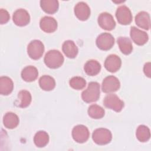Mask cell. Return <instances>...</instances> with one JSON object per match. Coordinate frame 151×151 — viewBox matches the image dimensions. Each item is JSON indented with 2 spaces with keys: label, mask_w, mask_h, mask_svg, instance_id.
Listing matches in <instances>:
<instances>
[{
  "label": "cell",
  "mask_w": 151,
  "mask_h": 151,
  "mask_svg": "<svg viewBox=\"0 0 151 151\" xmlns=\"http://www.w3.org/2000/svg\"><path fill=\"white\" fill-rule=\"evenodd\" d=\"M117 44L122 52L125 55L130 54L133 50V45L130 39L126 37H120L117 39Z\"/></svg>",
  "instance_id": "obj_24"
},
{
  "label": "cell",
  "mask_w": 151,
  "mask_h": 151,
  "mask_svg": "<svg viewBox=\"0 0 151 151\" xmlns=\"http://www.w3.org/2000/svg\"><path fill=\"white\" fill-rule=\"evenodd\" d=\"M101 70L100 64L96 60H90L87 61L84 66L85 73L90 76H94L99 74Z\"/></svg>",
  "instance_id": "obj_21"
},
{
  "label": "cell",
  "mask_w": 151,
  "mask_h": 151,
  "mask_svg": "<svg viewBox=\"0 0 151 151\" xmlns=\"http://www.w3.org/2000/svg\"><path fill=\"white\" fill-rule=\"evenodd\" d=\"M14 24L19 27H24L28 25L30 21V16L28 11L24 9L16 10L12 16Z\"/></svg>",
  "instance_id": "obj_11"
},
{
  "label": "cell",
  "mask_w": 151,
  "mask_h": 151,
  "mask_svg": "<svg viewBox=\"0 0 151 151\" xmlns=\"http://www.w3.org/2000/svg\"><path fill=\"white\" fill-rule=\"evenodd\" d=\"M10 16L8 12L4 9H0V23L1 24H6L9 19Z\"/></svg>",
  "instance_id": "obj_30"
},
{
  "label": "cell",
  "mask_w": 151,
  "mask_h": 151,
  "mask_svg": "<svg viewBox=\"0 0 151 151\" xmlns=\"http://www.w3.org/2000/svg\"><path fill=\"white\" fill-rule=\"evenodd\" d=\"M121 65V59L116 54L109 55L104 61V67L106 69L111 73H115L118 71L120 69Z\"/></svg>",
  "instance_id": "obj_13"
},
{
  "label": "cell",
  "mask_w": 151,
  "mask_h": 151,
  "mask_svg": "<svg viewBox=\"0 0 151 151\" xmlns=\"http://www.w3.org/2000/svg\"><path fill=\"white\" fill-rule=\"evenodd\" d=\"M120 87V83L119 79L113 76H109L103 80L101 89L104 93H109L116 91Z\"/></svg>",
  "instance_id": "obj_8"
},
{
  "label": "cell",
  "mask_w": 151,
  "mask_h": 151,
  "mask_svg": "<svg viewBox=\"0 0 151 151\" xmlns=\"http://www.w3.org/2000/svg\"><path fill=\"white\" fill-rule=\"evenodd\" d=\"M39 85L40 87L45 91H51L55 87V81L53 77L44 75L40 77L39 80Z\"/></svg>",
  "instance_id": "obj_25"
},
{
  "label": "cell",
  "mask_w": 151,
  "mask_h": 151,
  "mask_svg": "<svg viewBox=\"0 0 151 151\" xmlns=\"http://www.w3.org/2000/svg\"><path fill=\"white\" fill-rule=\"evenodd\" d=\"M104 109L97 104H92L88 109V114L93 119H101L104 116Z\"/></svg>",
  "instance_id": "obj_28"
},
{
  "label": "cell",
  "mask_w": 151,
  "mask_h": 151,
  "mask_svg": "<svg viewBox=\"0 0 151 151\" xmlns=\"http://www.w3.org/2000/svg\"><path fill=\"white\" fill-rule=\"evenodd\" d=\"M38 76V71L36 67L29 65L25 67L21 72L22 78L27 82H31L35 80Z\"/></svg>",
  "instance_id": "obj_19"
},
{
  "label": "cell",
  "mask_w": 151,
  "mask_h": 151,
  "mask_svg": "<svg viewBox=\"0 0 151 151\" xmlns=\"http://www.w3.org/2000/svg\"><path fill=\"white\" fill-rule=\"evenodd\" d=\"M14 83L12 80L8 77L2 76L0 78V94L8 95L12 91Z\"/></svg>",
  "instance_id": "obj_20"
},
{
  "label": "cell",
  "mask_w": 151,
  "mask_h": 151,
  "mask_svg": "<svg viewBox=\"0 0 151 151\" xmlns=\"http://www.w3.org/2000/svg\"><path fill=\"white\" fill-rule=\"evenodd\" d=\"M34 142L37 147H44L49 142V136L45 131H39L35 133L34 137Z\"/></svg>",
  "instance_id": "obj_26"
},
{
  "label": "cell",
  "mask_w": 151,
  "mask_h": 151,
  "mask_svg": "<svg viewBox=\"0 0 151 151\" xmlns=\"http://www.w3.org/2000/svg\"><path fill=\"white\" fill-rule=\"evenodd\" d=\"M44 51L42 42L38 40L31 41L27 47V52L29 57L33 60L40 59Z\"/></svg>",
  "instance_id": "obj_4"
},
{
  "label": "cell",
  "mask_w": 151,
  "mask_h": 151,
  "mask_svg": "<svg viewBox=\"0 0 151 151\" xmlns=\"http://www.w3.org/2000/svg\"><path fill=\"white\" fill-rule=\"evenodd\" d=\"M116 17L118 22L122 25H128L132 21V12L126 5H122L117 9Z\"/></svg>",
  "instance_id": "obj_9"
},
{
  "label": "cell",
  "mask_w": 151,
  "mask_h": 151,
  "mask_svg": "<svg viewBox=\"0 0 151 151\" xmlns=\"http://www.w3.org/2000/svg\"><path fill=\"white\" fill-rule=\"evenodd\" d=\"M103 104L106 107L116 112L121 111L124 107V102L114 94H109L106 96L103 100Z\"/></svg>",
  "instance_id": "obj_5"
},
{
  "label": "cell",
  "mask_w": 151,
  "mask_h": 151,
  "mask_svg": "<svg viewBox=\"0 0 151 151\" xmlns=\"http://www.w3.org/2000/svg\"><path fill=\"white\" fill-rule=\"evenodd\" d=\"M31 95L27 90H21L18 94V99L15 102V105L21 108L28 107L31 102Z\"/></svg>",
  "instance_id": "obj_17"
},
{
  "label": "cell",
  "mask_w": 151,
  "mask_h": 151,
  "mask_svg": "<svg viewBox=\"0 0 151 151\" xmlns=\"http://www.w3.org/2000/svg\"><path fill=\"white\" fill-rule=\"evenodd\" d=\"M135 22L140 28L149 30L150 28V19L149 13L145 11L139 12L135 17Z\"/></svg>",
  "instance_id": "obj_16"
},
{
  "label": "cell",
  "mask_w": 151,
  "mask_h": 151,
  "mask_svg": "<svg viewBox=\"0 0 151 151\" xmlns=\"http://www.w3.org/2000/svg\"><path fill=\"white\" fill-rule=\"evenodd\" d=\"M114 44V38L109 33L104 32L100 34L96 39V45L101 50L107 51L111 48Z\"/></svg>",
  "instance_id": "obj_7"
},
{
  "label": "cell",
  "mask_w": 151,
  "mask_h": 151,
  "mask_svg": "<svg viewBox=\"0 0 151 151\" xmlns=\"http://www.w3.org/2000/svg\"><path fill=\"white\" fill-rule=\"evenodd\" d=\"M64 57L63 54L56 50H52L48 51L44 57V63L45 65L50 68L55 69L59 68L64 63Z\"/></svg>",
  "instance_id": "obj_2"
},
{
  "label": "cell",
  "mask_w": 151,
  "mask_h": 151,
  "mask_svg": "<svg viewBox=\"0 0 151 151\" xmlns=\"http://www.w3.org/2000/svg\"><path fill=\"white\" fill-rule=\"evenodd\" d=\"M19 122V120L18 116L12 112L6 113L3 118L4 126L9 129L15 128L18 125Z\"/></svg>",
  "instance_id": "obj_23"
},
{
  "label": "cell",
  "mask_w": 151,
  "mask_h": 151,
  "mask_svg": "<svg viewBox=\"0 0 151 151\" xmlns=\"http://www.w3.org/2000/svg\"><path fill=\"white\" fill-rule=\"evenodd\" d=\"M90 133L88 128L83 124L77 125L72 130L73 138L77 143L86 142L88 139Z\"/></svg>",
  "instance_id": "obj_6"
},
{
  "label": "cell",
  "mask_w": 151,
  "mask_h": 151,
  "mask_svg": "<svg viewBox=\"0 0 151 151\" xmlns=\"http://www.w3.org/2000/svg\"><path fill=\"white\" fill-rule=\"evenodd\" d=\"M130 35L133 42L138 45H143L145 44L148 40L147 34L135 27H132L130 31Z\"/></svg>",
  "instance_id": "obj_12"
},
{
  "label": "cell",
  "mask_w": 151,
  "mask_h": 151,
  "mask_svg": "<svg viewBox=\"0 0 151 151\" xmlns=\"http://www.w3.org/2000/svg\"><path fill=\"white\" fill-rule=\"evenodd\" d=\"M136 136L139 141L146 142L148 141L150 137V129L145 125H140L136 129Z\"/></svg>",
  "instance_id": "obj_27"
},
{
  "label": "cell",
  "mask_w": 151,
  "mask_h": 151,
  "mask_svg": "<svg viewBox=\"0 0 151 151\" xmlns=\"http://www.w3.org/2000/svg\"><path fill=\"white\" fill-rule=\"evenodd\" d=\"M98 24L103 29L113 30L116 27V22L113 16L108 12H102L98 17Z\"/></svg>",
  "instance_id": "obj_10"
},
{
  "label": "cell",
  "mask_w": 151,
  "mask_h": 151,
  "mask_svg": "<svg viewBox=\"0 0 151 151\" xmlns=\"http://www.w3.org/2000/svg\"><path fill=\"white\" fill-rule=\"evenodd\" d=\"M69 84L70 87L75 90H81L86 87V81L84 78L76 76L70 80Z\"/></svg>",
  "instance_id": "obj_29"
},
{
  "label": "cell",
  "mask_w": 151,
  "mask_h": 151,
  "mask_svg": "<svg viewBox=\"0 0 151 151\" xmlns=\"http://www.w3.org/2000/svg\"><path fill=\"white\" fill-rule=\"evenodd\" d=\"M74 14L78 19L86 21L90 15V7L85 2H79L74 6Z\"/></svg>",
  "instance_id": "obj_14"
},
{
  "label": "cell",
  "mask_w": 151,
  "mask_h": 151,
  "mask_svg": "<svg viewBox=\"0 0 151 151\" xmlns=\"http://www.w3.org/2000/svg\"><path fill=\"white\" fill-rule=\"evenodd\" d=\"M62 50L64 54L70 58H75L78 52V48L74 41L67 40L64 42L62 45Z\"/></svg>",
  "instance_id": "obj_18"
},
{
  "label": "cell",
  "mask_w": 151,
  "mask_h": 151,
  "mask_svg": "<svg viewBox=\"0 0 151 151\" xmlns=\"http://www.w3.org/2000/svg\"><path fill=\"white\" fill-rule=\"evenodd\" d=\"M40 6L45 12L52 14L58 11L59 4L57 0H41Z\"/></svg>",
  "instance_id": "obj_22"
},
{
  "label": "cell",
  "mask_w": 151,
  "mask_h": 151,
  "mask_svg": "<svg viewBox=\"0 0 151 151\" xmlns=\"http://www.w3.org/2000/svg\"><path fill=\"white\" fill-rule=\"evenodd\" d=\"M92 139L94 143L99 145H104L109 143L112 139L111 132L105 128L96 129L92 134Z\"/></svg>",
  "instance_id": "obj_3"
},
{
  "label": "cell",
  "mask_w": 151,
  "mask_h": 151,
  "mask_svg": "<svg viewBox=\"0 0 151 151\" xmlns=\"http://www.w3.org/2000/svg\"><path fill=\"white\" fill-rule=\"evenodd\" d=\"M41 29L47 33H51L56 31L57 28V22L52 17L45 16L40 21Z\"/></svg>",
  "instance_id": "obj_15"
},
{
  "label": "cell",
  "mask_w": 151,
  "mask_h": 151,
  "mask_svg": "<svg viewBox=\"0 0 151 151\" xmlns=\"http://www.w3.org/2000/svg\"><path fill=\"white\" fill-rule=\"evenodd\" d=\"M143 71L145 74V75L148 77H150V74H151V65H150V63L148 62L146 63L144 65L143 67Z\"/></svg>",
  "instance_id": "obj_31"
},
{
  "label": "cell",
  "mask_w": 151,
  "mask_h": 151,
  "mask_svg": "<svg viewBox=\"0 0 151 151\" xmlns=\"http://www.w3.org/2000/svg\"><path fill=\"white\" fill-rule=\"evenodd\" d=\"M100 84L97 82L89 83L87 88L81 93L83 100L86 103H92L98 100L100 97Z\"/></svg>",
  "instance_id": "obj_1"
}]
</instances>
